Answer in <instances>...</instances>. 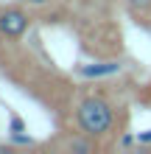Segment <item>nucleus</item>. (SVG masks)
<instances>
[{
  "mask_svg": "<svg viewBox=\"0 0 151 154\" xmlns=\"http://www.w3.org/2000/svg\"><path fill=\"white\" fill-rule=\"evenodd\" d=\"M31 25V17L23 6H6L0 8V37L6 39H20Z\"/></svg>",
  "mask_w": 151,
  "mask_h": 154,
  "instance_id": "2",
  "label": "nucleus"
},
{
  "mask_svg": "<svg viewBox=\"0 0 151 154\" xmlns=\"http://www.w3.org/2000/svg\"><path fill=\"white\" fill-rule=\"evenodd\" d=\"M70 149H78V151H87V149H92L90 143H81V140H73L70 143Z\"/></svg>",
  "mask_w": 151,
  "mask_h": 154,
  "instance_id": "7",
  "label": "nucleus"
},
{
  "mask_svg": "<svg viewBox=\"0 0 151 154\" xmlns=\"http://www.w3.org/2000/svg\"><path fill=\"white\" fill-rule=\"evenodd\" d=\"M78 132L90 140H101L115 129V106L104 95H87L76 109Z\"/></svg>",
  "mask_w": 151,
  "mask_h": 154,
  "instance_id": "1",
  "label": "nucleus"
},
{
  "mask_svg": "<svg viewBox=\"0 0 151 154\" xmlns=\"http://www.w3.org/2000/svg\"><path fill=\"white\" fill-rule=\"evenodd\" d=\"M137 143H151V129L143 132V134H137Z\"/></svg>",
  "mask_w": 151,
  "mask_h": 154,
  "instance_id": "8",
  "label": "nucleus"
},
{
  "mask_svg": "<svg viewBox=\"0 0 151 154\" xmlns=\"http://www.w3.org/2000/svg\"><path fill=\"white\" fill-rule=\"evenodd\" d=\"M131 143H134V137H131V134H123V137H120V146H131Z\"/></svg>",
  "mask_w": 151,
  "mask_h": 154,
  "instance_id": "9",
  "label": "nucleus"
},
{
  "mask_svg": "<svg viewBox=\"0 0 151 154\" xmlns=\"http://www.w3.org/2000/svg\"><path fill=\"white\" fill-rule=\"evenodd\" d=\"M81 76L87 79H98V76H112V73H120V62H98V65H84L78 70Z\"/></svg>",
  "mask_w": 151,
  "mask_h": 154,
  "instance_id": "3",
  "label": "nucleus"
},
{
  "mask_svg": "<svg viewBox=\"0 0 151 154\" xmlns=\"http://www.w3.org/2000/svg\"><path fill=\"white\" fill-rule=\"evenodd\" d=\"M11 132H25V123H23V118H11Z\"/></svg>",
  "mask_w": 151,
  "mask_h": 154,
  "instance_id": "6",
  "label": "nucleus"
},
{
  "mask_svg": "<svg viewBox=\"0 0 151 154\" xmlns=\"http://www.w3.org/2000/svg\"><path fill=\"white\" fill-rule=\"evenodd\" d=\"M129 6L134 11H151V0H129Z\"/></svg>",
  "mask_w": 151,
  "mask_h": 154,
  "instance_id": "4",
  "label": "nucleus"
},
{
  "mask_svg": "<svg viewBox=\"0 0 151 154\" xmlns=\"http://www.w3.org/2000/svg\"><path fill=\"white\" fill-rule=\"evenodd\" d=\"M23 6H31V8H42V6H48L50 0H20Z\"/></svg>",
  "mask_w": 151,
  "mask_h": 154,
  "instance_id": "5",
  "label": "nucleus"
}]
</instances>
